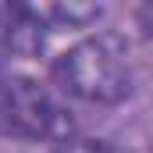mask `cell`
I'll use <instances>...</instances> for the list:
<instances>
[{"mask_svg":"<svg viewBox=\"0 0 153 153\" xmlns=\"http://www.w3.org/2000/svg\"><path fill=\"white\" fill-rule=\"evenodd\" d=\"M53 82L61 93L85 103H121L135 85L128 46L111 32L82 39L53 61Z\"/></svg>","mask_w":153,"mask_h":153,"instance_id":"obj_1","label":"cell"},{"mask_svg":"<svg viewBox=\"0 0 153 153\" xmlns=\"http://www.w3.org/2000/svg\"><path fill=\"white\" fill-rule=\"evenodd\" d=\"M68 111L32 78L0 75V139H50L68 143Z\"/></svg>","mask_w":153,"mask_h":153,"instance_id":"obj_2","label":"cell"},{"mask_svg":"<svg viewBox=\"0 0 153 153\" xmlns=\"http://www.w3.org/2000/svg\"><path fill=\"white\" fill-rule=\"evenodd\" d=\"M43 39H46V18H43L39 7L0 0V50L39 53Z\"/></svg>","mask_w":153,"mask_h":153,"instance_id":"obj_3","label":"cell"},{"mask_svg":"<svg viewBox=\"0 0 153 153\" xmlns=\"http://www.w3.org/2000/svg\"><path fill=\"white\" fill-rule=\"evenodd\" d=\"M57 153H114L111 146H103V143H61V150Z\"/></svg>","mask_w":153,"mask_h":153,"instance_id":"obj_4","label":"cell"},{"mask_svg":"<svg viewBox=\"0 0 153 153\" xmlns=\"http://www.w3.org/2000/svg\"><path fill=\"white\" fill-rule=\"evenodd\" d=\"M135 18H139V25H143V32H146V36L153 39V4H143Z\"/></svg>","mask_w":153,"mask_h":153,"instance_id":"obj_5","label":"cell"}]
</instances>
